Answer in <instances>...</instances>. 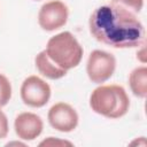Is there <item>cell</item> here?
Wrapping results in <instances>:
<instances>
[{
    "label": "cell",
    "mask_w": 147,
    "mask_h": 147,
    "mask_svg": "<svg viewBox=\"0 0 147 147\" xmlns=\"http://www.w3.org/2000/svg\"><path fill=\"white\" fill-rule=\"evenodd\" d=\"M37 1H38V0H37Z\"/></svg>",
    "instance_id": "obj_15"
},
{
    "label": "cell",
    "mask_w": 147,
    "mask_h": 147,
    "mask_svg": "<svg viewBox=\"0 0 147 147\" xmlns=\"http://www.w3.org/2000/svg\"><path fill=\"white\" fill-rule=\"evenodd\" d=\"M36 67L38 69V71L49 78V79H59L62 78L67 75V70L57 67L46 54V51H41L37 56H36Z\"/></svg>",
    "instance_id": "obj_9"
},
{
    "label": "cell",
    "mask_w": 147,
    "mask_h": 147,
    "mask_svg": "<svg viewBox=\"0 0 147 147\" xmlns=\"http://www.w3.org/2000/svg\"><path fill=\"white\" fill-rule=\"evenodd\" d=\"M68 7L62 1L53 0L44 3L38 14L39 25L46 31H54L62 28L68 21Z\"/></svg>",
    "instance_id": "obj_6"
},
{
    "label": "cell",
    "mask_w": 147,
    "mask_h": 147,
    "mask_svg": "<svg viewBox=\"0 0 147 147\" xmlns=\"http://www.w3.org/2000/svg\"><path fill=\"white\" fill-rule=\"evenodd\" d=\"M44 145H46V146H56V145H69V146H71V142H69V141H63V140H54V138L53 137H49L47 140H44L42 142H40V146H44Z\"/></svg>",
    "instance_id": "obj_14"
},
{
    "label": "cell",
    "mask_w": 147,
    "mask_h": 147,
    "mask_svg": "<svg viewBox=\"0 0 147 147\" xmlns=\"http://www.w3.org/2000/svg\"><path fill=\"white\" fill-rule=\"evenodd\" d=\"M11 98V85L8 78L0 74V107H3L8 103Z\"/></svg>",
    "instance_id": "obj_11"
},
{
    "label": "cell",
    "mask_w": 147,
    "mask_h": 147,
    "mask_svg": "<svg viewBox=\"0 0 147 147\" xmlns=\"http://www.w3.org/2000/svg\"><path fill=\"white\" fill-rule=\"evenodd\" d=\"M110 3L119 6L133 14H138L144 6V0H111Z\"/></svg>",
    "instance_id": "obj_12"
},
{
    "label": "cell",
    "mask_w": 147,
    "mask_h": 147,
    "mask_svg": "<svg viewBox=\"0 0 147 147\" xmlns=\"http://www.w3.org/2000/svg\"><path fill=\"white\" fill-rule=\"evenodd\" d=\"M8 134V119L2 110H0V139L6 138Z\"/></svg>",
    "instance_id": "obj_13"
},
{
    "label": "cell",
    "mask_w": 147,
    "mask_h": 147,
    "mask_svg": "<svg viewBox=\"0 0 147 147\" xmlns=\"http://www.w3.org/2000/svg\"><path fill=\"white\" fill-rule=\"evenodd\" d=\"M48 122L57 131L71 132L78 124V114L70 105L59 102L48 110Z\"/></svg>",
    "instance_id": "obj_7"
},
{
    "label": "cell",
    "mask_w": 147,
    "mask_h": 147,
    "mask_svg": "<svg viewBox=\"0 0 147 147\" xmlns=\"http://www.w3.org/2000/svg\"><path fill=\"white\" fill-rule=\"evenodd\" d=\"M129 84L131 91L136 96L146 98L147 94V68L145 65L138 67L129 76Z\"/></svg>",
    "instance_id": "obj_10"
},
{
    "label": "cell",
    "mask_w": 147,
    "mask_h": 147,
    "mask_svg": "<svg viewBox=\"0 0 147 147\" xmlns=\"http://www.w3.org/2000/svg\"><path fill=\"white\" fill-rule=\"evenodd\" d=\"M88 25L98 41L114 48H132L145 44V28L137 14L113 3L94 9Z\"/></svg>",
    "instance_id": "obj_1"
},
{
    "label": "cell",
    "mask_w": 147,
    "mask_h": 147,
    "mask_svg": "<svg viewBox=\"0 0 147 147\" xmlns=\"http://www.w3.org/2000/svg\"><path fill=\"white\" fill-rule=\"evenodd\" d=\"M45 51L57 67L67 71L80 63L84 52L76 37L69 31L53 36L47 41Z\"/></svg>",
    "instance_id": "obj_3"
},
{
    "label": "cell",
    "mask_w": 147,
    "mask_h": 147,
    "mask_svg": "<svg viewBox=\"0 0 147 147\" xmlns=\"http://www.w3.org/2000/svg\"><path fill=\"white\" fill-rule=\"evenodd\" d=\"M15 132L23 140H34L42 131L41 118L33 113H22L15 118Z\"/></svg>",
    "instance_id": "obj_8"
},
{
    "label": "cell",
    "mask_w": 147,
    "mask_h": 147,
    "mask_svg": "<svg viewBox=\"0 0 147 147\" xmlns=\"http://www.w3.org/2000/svg\"><path fill=\"white\" fill-rule=\"evenodd\" d=\"M115 68L116 59L113 54L101 49H94L88 56L86 72L93 83L101 84L113 76Z\"/></svg>",
    "instance_id": "obj_4"
},
{
    "label": "cell",
    "mask_w": 147,
    "mask_h": 147,
    "mask_svg": "<svg viewBox=\"0 0 147 147\" xmlns=\"http://www.w3.org/2000/svg\"><path fill=\"white\" fill-rule=\"evenodd\" d=\"M21 98L25 105L33 108H40L48 102L51 98V87L38 76H29L22 83Z\"/></svg>",
    "instance_id": "obj_5"
},
{
    "label": "cell",
    "mask_w": 147,
    "mask_h": 147,
    "mask_svg": "<svg viewBox=\"0 0 147 147\" xmlns=\"http://www.w3.org/2000/svg\"><path fill=\"white\" fill-rule=\"evenodd\" d=\"M90 106L99 115L108 118H119L127 113L130 99L119 85H101L92 92Z\"/></svg>",
    "instance_id": "obj_2"
}]
</instances>
